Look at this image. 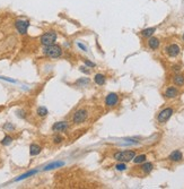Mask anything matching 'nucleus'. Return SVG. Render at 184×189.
<instances>
[{"mask_svg":"<svg viewBox=\"0 0 184 189\" xmlns=\"http://www.w3.org/2000/svg\"><path fill=\"white\" fill-rule=\"evenodd\" d=\"M43 53H44V56H46L48 58L56 59V58H59V57L62 56V49H61L60 45L51 44V45H48V47H44Z\"/></svg>","mask_w":184,"mask_h":189,"instance_id":"f257e3e1","label":"nucleus"},{"mask_svg":"<svg viewBox=\"0 0 184 189\" xmlns=\"http://www.w3.org/2000/svg\"><path fill=\"white\" fill-rule=\"evenodd\" d=\"M136 156V152L134 151H121L116 152L113 155V159L119 161V162H129Z\"/></svg>","mask_w":184,"mask_h":189,"instance_id":"f03ea898","label":"nucleus"},{"mask_svg":"<svg viewBox=\"0 0 184 189\" xmlns=\"http://www.w3.org/2000/svg\"><path fill=\"white\" fill-rule=\"evenodd\" d=\"M40 41H41V44L44 45V47H48V45L54 44L56 41V33L54 31H49V32H45L44 34H42L41 38H40Z\"/></svg>","mask_w":184,"mask_h":189,"instance_id":"7ed1b4c3","label":"nucleus"},{"mask_svg":"<svg viewBox=\"0 0 184 189\" xmlns=\"http://www.w3.org/2000/svg\"><path fill=\"white\" fill-rule=\"evenodd\" d=\"M87 117H88V111L85 108H81V109H78L76 112H75L74 117H72V122L75 125H80L83 124L84 121L86 120Z\"/></svg>","mask_w":184,"mask_h":189,"instance_id":"20e7f679","label":"nucleus"},{"mask_svg":"<svg viewBox=\"0 0 184 189\" xmlns=\"http://www.w3.org/2000/svg\"><path fill=\"white\" fill-rule=\"evenodd\" d=\"M15 27L19 34H26L30 27V22L26 19H17L15 21Z\"/></svg>","mask_w":184,"mask_h":189,"instance_id":"39448f33","label":"nucleus"},{"mask_svg":"<svg viewBox=\"0 0 184 189\" xmlns=\"http://www.w3.org/2000/svg\"><path fill=\"white\" fill-rule=\"evenodd\" d=\"M173 112H174V111H173L172 108H166V109L162 110L157 117L158 122H160V124H165V122L172 117Z\"/></svg>","mask_w":184,"mask_h":189,"instance_id":"423d86ee","label":"nucleus"},{"mask_svg":"<svg viewBox=\"0 0 184 189\" xmlns=\"http://www.w3.org/2000/svg\"><path fill=\"white\" fill-rule=\"evenodd\" d=\"M69 128V124L67 121H58L52 126V130L56 133H63Z\"/></svg>","mask_w":184,"mask_h":189,"instance_id":"0eeeda50","label":"nucleus"},{"mask_svg":"<svg viewBox=\"0 0 184 189\" xmlns=\"http://www.w3.org/2000/svg\"><path fill=\"white\" fill-rule=\"evenodd\" d=\"M165 51H166V53L169 57H177L180 54V52H181V48L178 47L177 44L173 43V44H169L168 47L165 48Z\"/></svg>","mask_w":184,"mask_h":189,"instance_id":"6e6552de","label":"nucleus"},{"mask_svg":"<svg viewBox=\"0 0 184 189\" xmlns=\"http://www.w3.org/2000/svg\"><path fill=\"white\" fill-rule=\"evenodd\" d=\"M118 102H119V96H118L116 93H110L105 98V104H106V106H110V108L116 105Z\"/></svg>","mask_w":184,"mask_h":189,"instance_id":"1a4fd4ad","label":"nucleus"},{"mask_svg":"<svg viewBox=\"0 0 184 189\" xmlns=\"http://www.w3.org/2000/svg\"><path fill=\"white\" fill-rule=\"evenodd\" d=\"M182 159H183V154L180 151H174L169 154V160H171L172 162H178V161H181Z\"/></svg>","mask_w":184,"mask_h":189,"instance_id":"9d476101","label":"nucleus"},{"mask_svg":"<svg viewBox=\"0 0 184 189\" xmlns=\"http://www.w3.org/2000/svg\"><path fill=\"white\" fill-rule=\"evenodd\" d=\"M65 166V162H63V161H56V162L48 164V166L44 168V171H50V170H53V169L61 168V166Z\"/></svg>","mask_w":184,"mask_h":189,"instance_id":"9b49d317","label":"nucleus"},{"mask_svg":"<svg viewBox=\"0 0 184 189\" xmlns=\"http://www.w3.org/2000/svg\"><path fill=\"white\" fill-rule=\"evenodd\" d=\"M148 47L152 49V50H156V49H158L159 48V40H158L157 38H149L148 40Z\"/></svg>","mask_w":184,"mask_h":189,"instance_id":"f8f14e48","label":"nucleus"},{"mask_svg":"<svg viewBox=\"0 0 184 189\" xmlns=\"http://www.w3.org/2000/svg\"><path fill=\"white\" fill-rule=\"evenodd\" d=\"M177 95H178V91H177V89H175V87H168V89L165 91V96L168 99L175 98Z\"/></svg>","mask_w":184,"mask_h":189,"instance_id":"ddd939ff","label":"nucleus"},{"mask_svg":"<svg viewBox=\"0 0 184 189\" xmlns=\"http://www.w3.org/2000/svg\"><path fill=\"white\" fill-rule=\"evenodd\" d=\"M42 151V147L37 144H32L30 146V154L32 156H35V155H39Z\"/></svg>","mask_w":184,"mask_h":189,"instance_id":"4468645a","label":"nucleus"},{"mask_svg":"<svg viewBox=\"0 0 184 189\" xmlns=\"http://www.w3.org/2000/svg\"><path fill=\"white\" fill-rule=\"evenodd\" d=\"M153 169H154V166H153V163H150V162L143 163V166H140V170H141L145 174L150 173V172L153 171Z\"/></svg>","mask_w":184,"mask_h":189,"instance_id":"2eb2a0df","label":"nucleus"},{"mask_svg":"<svg viewBox=\"0 0 184 189\" xmlns=\"http://www.w3.org/2000/svg\"><path fill=\"white\" fill-rule=\"evenodd\" d=\"M105 76L103 74H96L94 77V82H95L97 85H104L105 84Z\"/></svg>","mask_w":184,"mask_h":189,"instance_id":"dca6fc26","label":"nucleus"},{"mask_svg":"<svg viewBox=\"0 0 184 189\" xmlns=\"http://www.w3.org/2000/svg\"><path fill=\"white\" fill-rule=\"evenodd\" d=\"M37 173V170H32V171H28L26 172V173L22 174V176H19L18 178H16L15 181H21V180H24V179H26V178L31 177V176H34V174Z\"/></svg>","mask_w":184,"mask_h":189,"instance_id":"f3484780","label":"nucleus"},{"mask_svg":"<svg viewBox=\"0 0 184 189\" xmlns=\"http://www.w3.org/2000/svg\"><path fill=\"white\" fill-rule=\"evenodd\" d=\"M173 82L177 86L184 85V76H182V75H175L174 78H173Z\"/></svg>","mask_w":184,"mask_h":189,"instance_id":"a211bd4d","label":"nucleus"},{"mask_svg":"<svg viewBox=\"0 0 184 189\" xmlns=\"http://www.w3.org/2000/svg\"><path fill=\"white\" fill-rule=\"evenodd\" d=\"M155 31H156V28H155V27H149V28H146V30H143V32H141V34H143V36H145V38H150V36L154 34Z\"/></svg>","mask_w":184,"mask_h":189,"instance_id":"6ab92c4d","label":"nucleus"},{"mask_svg":"<svg viewBox=\"0 0 184 189\" xmlns=\"http://www.w3.org/2000/svg\"><path fill=\"white\" fill-rule=\"evenodd\" d=\"M36 113H37V115H39V117H45V115L49 113V111H48V109H46L45 106H39V108H37V110H36Z\"/></svg>","mask_w":184,"mask_h":189,"instance_id":"aec40b11","label":"nucleus"},{"mask_svg":"<svg viewBox=\"0 0 184 189\" xmlns=\"http://www.w3.org/2000/svg\"><path fill=\"white\" fill-rule=\"evenodd\" d=\"M146 159H147V156H146L145 154H141V155H138V156L133 157V162L136 163V164H139V163L145 162Z\"/></svg>","mask_w":184,"mask_h":189,"instance_id":"412c9836","label":"nucleus"},{"mask_svg":"<svg viewBox=\"0 0 184 189\" xmlns=\"http://www.w3.org/2000/svg\"><path fill=\"white\" fill-rule=\"evenodd\" d=\"M12 137L9 136V135H6V136L2 138V140H1V144L5 145V146H7V145L12 144Z\"/></svg>","mask_w":184,"mask_h":189,"instance_id":"4be33fe9","label":"nucleus"},{"mask_svg":"<svg viewBox=\"0 0 184 189\" xmlns=\"http://www.w3.org/2000/svg\"><path fill=\"white\" fill-rule=\"evenodd\" d=\"M115 169L118 171H124L125 169H127V166L124 164V162H121V163H119V164H116Z\"/></svg>","mask_w":184,"mask_h":189,"instance_id":"5701e85b","label":"nucleus"},{"mask_svg":"<svg viewBox=\"0 0 184 189\" xmlns=\"http://www.w3.org/2000/svg\"><path fill=\"white\" fill-rule=\"evenodd\" d=\"M63 140V137L60 136V135H56V136L53 137V143L54 144H60V143H62Z\"/></svg>","mask_w":184,"mask_h":189,"instance_id":"b1692460","label":"nucleus"},{"mask_svg":"<svg viewBox=\"0 0 184 189\" xmlns=\"http://www.w3.org/2000/svg\"><path fill=\"white\" fill-rule=\"evenodd\" d=\"M79 70L83 73V74H85V75H89L90 74V70L89 69H87L85 66H81V67H79Z\"/></svg>","mask_w":184,"mask_h":189,"instance_id":"393cba45","label":"nucleus"},{"mask_svg":"<svg viewBox=\"0 0 184 189\" xmlns=\"http://www.w3.org/2000/svg\"><path fill=\"white\" fill-rule=\"evenodd\" d=\"M84 62H85V65H86L87 67H95V64L92 61H89V60H84Z\"/></svg>","mask_w":184,"mask_h":189,"instance_id":"a878e982","label":"nucleus"},{"mask_svg":"<svg viewBox=\"0 0 184 189\" xmlns=\"http://www.w3.org/2000/svg\"><path fill=\"white\" fill-rule=\"evenodd\" d=\"M3 128H5L6 130H12L15 127H14V126H12V124H6L5 126H3Z\"/></svg>","mask_w":184,"mask_h":189,"instance_id":"bb28decb","label":"nucleus"},{"mask_svg":"<svg viewBox=\"0 0 184 189\" xmlns=\"http://www.w3.org/2000/svg\"><path fill=\"white\" fill-rule=\"evenodd\" d=\"M0 79H3V80H7V82H12V83H15V80H14V79H10V78H7V77L0 76Z\"/></svg>","mask_w":184,"mask_h":189,"instance_id":"cd10ccee","label":"nucleus"},{"mask_svg":"<svg viewBox=\"0 0 184 189\" xmlns=\"http://www.w3.org/2000/svg\"><path fill=\"white\" fill-rule=\"evenodd\" d=\"M77 45H78V47H79L83 51H87V48L85 47L84 44H81V43H77Z\"/></svg>","mask_w":184,"mask_h":189,"instance_id":"c85d7f7f","label":"nucleus"},{"mask_svg":"<svg viewBox=\"0 0 184 189\" xmlns=\"http://www.w3.org/2000/svg\"><path fill=\"white\" fill-rule=\"evenodd\" d=\"M173 68H174V70H175V71H178L180 69H181V67H180V66H174Z\"/></svg>","mask_w":184,"mask_h":189,"instance_id":"c756f323","label":"nucleus"},{"mask_svg":"<svg viewBox=\"0 0 184 189\" xmlns=\"http://www.w3.org/2000/svg\"><path fill=\"white\" fill-rule=\"evenodd\" d=\"M183 41H184V34H183Z\"/></svg>","mask_w":184,"mask_h":189,"instance_id":"7c9ffc66","label":"nucleus"}]
</instances>
